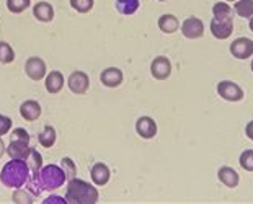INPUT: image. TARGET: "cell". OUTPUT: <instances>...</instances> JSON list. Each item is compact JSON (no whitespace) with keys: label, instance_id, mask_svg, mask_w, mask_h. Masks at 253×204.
<instances>
[{"label":"cell","instance_id":"6da1fadb","mask_svg":"<svg viewBox=\"0 0 253 204\" xmlns=\"http://www.w3.org/2000/svg\"><path fill=\"white\" fill-rule=\"evenodd\" d=\"M66 181V173L61 168V165H46L33 173V188H36V195L41 191H54L57 188L64 186Z\"/></svg>","mask_w":253,"mask_h":204},{"label":"cell","instance_id":"7a4b0ae2","mask_svg":"<svg viewBox=\"0 0 253 204\" xmlns=\"http://www.w3.org/2000/svg\"><path fill=\"white\" fill-rule=\"evenodd\" d=\"M30 167L26 163V160L21 159H10V162L3 165L2 171H0V181L3 186L17 190L28 183L30 180Z\"/></svg>","mask_w":253,"mask_h":204},{"label":"cell","instance_id":"3957f363","mask_svg":"<svg viewBox=\"0 0 253 204\" xmlns=\"http://www.w3.org/2000/svg\"><path fill=\"white\" fill-rule=\"evenodd\" d=\"M100 193L95 185L85 180H79L77 176L67 181L66 186V201L67 204H96Z\"/></svg>","mask_w":253,"mask_h":204},{"label":"cell","instance_id":"277c9868","mask_svg":"<svg viewBox=\"0 0 253 204\" xmlns=\"http://www.w3.org/2000/svg\"><path fill=\"white\" fill-rule=\"evenodd\" d=\"M209 26H211V33L216 40H227L234 33V18L232 15H227V17H214Z\"/></svg>","mask_w":253,"mask_h":204},{"label":"cell","instance_id":"5b68a950","mask_svg":"<svg viewBox=\"0 0 253 204\" xmlns=\"http://www.w3.org/2000/svg\"><path fill=\"white\" fill-rule=\"evenodd\" d=\"M216 90L220 98L230 101V103H235V101H240L244 98V90H242L239 83L232 82V80H220Z\"/></svg>","mask_w":253,"mask_h":204},{"label":"cell","instance_id":"8992f818","mask_svg":"<svg viewBox=\"0 0 253 204\" xmlns=\"http://www.w3.org/2000/svg\"><path fill=\"white\" fill-rule=\"evenodd\" d=\"M67 88L74 95H85L90 88V77L84 71H74L67 77Z\"/></svg>","mask_w":253,"mask_h":204},{"label":"cell","instance_id":"52a82bcc","mask_svg":"<svg viewBox=\"0 0 253 204\" xmlns=\"http://www.w3.org/2000/svg\"><path fill=\"white\" fill-rule=\"evenodd\" d=\"M25 74H26V77L31 79L33 82H40V80L44 79L47 74L46 62L38 56L28 57L25 62Z\"/></svg>","mask_w":253,"mask_h":204},{"label":"cell","instance_id":"ba28073f","mask_svg":"<svg viewBox=\"0 0 253 204\" xmlns=\"http://www.w3.org/2000/svg\"><path fill=\"white\" fill-rule=\"evenodd\" d=\"M230 54H232L235 59H249L253 56V41L249 40V38H237L235 41L230 42V47H229Z\"/></svg>","mask_w":253,"mask_h":204},{"label":"cell","instance_id":"9c48e42d","mask_svg":"<svg viewBox=\"0 0 253 204\" xmlns=\"http://www.w3.org/2000/svg\"><path fill=\"white\" fill-rule=\"evenodd\" d=\"M150 74L155 80H167L171 75L170 59L165 56H157L150 62Z\"/></svg>","mask_w":253,"mask_h":204},{"label":"cell","instance_id":"30bf717a","mask_svg":"<svg viewBox=\"0 0 253 204\" xmlns=\"http://www.w3.org/2000/svg\"><path fill=\"white\" fill-rule=\"evenodd\" d=\"M157 122H155L154 118L150 116H141L137 118L136 121V132L139 137L145 139V141H149V139H154L155 136H157Z\"/></svg>","mask_w":253,"mask_h":204},{"label":"cell","instance_id":"8fae6325","mask_svg":"<svg viewBox=\"0 0 253 204\" xmlns=\"http://www.w3.org/2000/svg\"><path fill=\"white\" fill-rule=\"evenodd\" d=\"M181 33L186 40H199L204 35V23L203 20L196 17H190L183 21L181 25Z\"/></svg>","mask_w":253,"mask_h":204},{"label":"cell","instance_id":"7c38bea8","mask_svg":"<svg viewBox=\"0 0 253 204\" xmlns=\"http://www.w3.org/2000/svg\"><path fill=\"white\" fill-rule=\"evenodd\" d=\"M125 80V74L120 67H108L100 74V82L108 88H116L120 87Z\"/></svg>","mask_w":253,"mask_h":204},{"label":"cell","instance_id":"4fadbf2b","mask_svg":"<svg viewBox=\"0 0 253 204\" xmlns=\"http://www.w3.org/2000/svg\"><path fill=\"white\" fill-rule=\"evenodd\" d=\"M90 176H91V183L95 186H105L108 185V181L111 178V170L106 163L96 162L90 170Z\"/></svg>","mask_w":253,"mask_h":204},{"label":"cell","instance_id":"5bb4252c","mask_svg":"<svg viewBox=\"0 0 253 204\" xmlns=\"http://www.w3.org/2000/svg\"><path fill=\"white\" fill-rule=\"evenodd\" d=\"M64 85H66V79L61 71H51L46 74L44 77V87H46V92L51 93V95H57L62 92Z\"/></svg>","mask_w":253,"mask_h":204},{"label":"cell","instance_id":"9a60e30c","mask_svg":"<svg viewBox=\"0 0 253 204\" xmlns=\"http://www.w3.org/2000/svg\"><path fill=\"white\" fill-rule=\"evenodd\" d=\"M42 108L36 100H26L20 105V116L26 122H35L41 118Z\"/></svg>","mask_w":253,"mask_h":204},{"label":"cell","instance_id":"2e32d148","mask_svg":"<svg viewBox=\"0 0 253 204\" xmlns=\"http://www.w3.org/2000/svg\"><path fill=\"white\" fill-rule=\"evenodd\" d=\"M33 17L41 21V23H49V21L54 20V8L49 2H38L33 5Z\"/></svg>","mask_w":253,"mask_h":204},{"label":"cell","instance_id":"e0dca14e","mask_svg":"<svg viewBox=\"0 0 253 204\" xmlns=\"http://www.w3.org/2000/svg\"><path fill=\"white\" fill-rule=\"evenodd\" d=\"M30 142H25V141H12L8 144L7 147V155L10 159H21V160H26L30 155Z\"/></svg>","mask_w":253,"mask_h":204},{"label":"cell","instance_id":"ac0fdd59","mask_svg":"<svg viewBox=\"0 0 253 204\" xmlns=\"http://www.w3.org/2000/svg\"><path fill=\"white\" fill-rule=\"evenodd\" d=\"M217 178L227 188H237L240 183V176L232 167H220L217 170Z\"/></svg>","mask_w":253,"mask_h":204},{"label":"cell","instance_id":"d6986e66","mask_svg":"<svg viewBox=\"0 0 253 204\" xmlns=\"http://www.w3.org/2000/svg\"><path fill=\"white\" fill-rule=\"evenodd\" d=\"M157 25H159L160 31L165 33V35H173L175 31H178V28H180L178 18H176L175 15H171V13L162 15V17L157 20Z\"/></svg>","mask_w":253,"mask_h":204},{"label":"cell","instance_id":"ffe728a7","mask_svg":"<svg viewBox=\"0 0 253 204\" xmlns=\"http://www.w3.org/2000/svg\"><path fill=\"white\" fill-rule=\"evenodd\" d=\"M56 141H57V132L54 127L49 124L42 127V131L40 132V136H38V142H40V146L44 149L52 147L56 144Z\"/></svg>","mask_w":253,"mask_h":204},{"label":"cell","instance_id":"44dd1931","mask_svg":"<svg viewBox=\"0 0 253 204\" xmlns=\"http://www.w3.org/2000/svg\"><path fill=\"white\" fill-rule=\"evenodd\" d=\"M139 0H116V10L121 15H134L139 10Z\"/></svg>","mask_w":253,"mask_h":204},{"label":"cell","instance_id":"7402d4cb","mask_svg":"<svg viewBox=\"0 0 253 204\" xmlns=\"http://www.w3.org/2000/svg\"><path fill=\"white\" fill-rule=\"evenodd\" d=\"M234 10L242 18L253 17V0H237L234 5Z\"/></svg>","mask_w":253,"mask_h":204},{"label":"cell","instance_id":"603a6c76","mask_svg":"<svg viewBox=\"0 0 253 204\" xmlns=\"http://www.w3.org/2000/svg\"><path fill=\"white\" fill-rule=\"evenodd\" d=\"M12 200L17 204H33L35 195L30 190H23V186H21V188H17V190H15Z\"/></svg>","mask_w":253,"mask_h":204},{"label":"cell","instance_id":"cb8c5ba5","mask_svg":"<svg viewBox=\"0 0 253 204\" xmlns=\"http://www.w3.org/2000/svg\"><path fill=\"white\" fill-rule=\"evenodd\" d=\"M15 61V51L12 44H8L7 41H0V64H12Z\"/></svg>","mask_w":253,"mask_h":204},{"label":"cell","instance_id":"d4e9b609","mask_svg":"<svg viewBox=\"0 0 253 204\" xmlns=\"http://www.w3.org/2000/svg\"><path fill=\"white\" fill-rule=\"evenodd\" d=\"M26 163H28L31 175L36 173V171L42 167V155H41L40 152H38L36 149H31V150H30L28 159H26Z\"/></svg>","mask_w":253,"mask_h":204},{"label":"cell","instance_id":"484cf974","mask_svg":"<svg viewBox=\"0 0 253 204\" xmlns=\"http://www.w3.org/2000/svg\"><path fill=\"white\" fill-rule=\"evenodd\" d=\"M31 0H7V8L10 13L20 15L23 13L26 8H30Z\"/></svg>","mask_w":253,"mask_h":204},{"label":"cell","instance_id":"4316f807","mask_svg":"<svg viewBox=\"0 0 253 204\" xmlns=\"http://www.w3.org/2000/svg\"><path fill=\"white\" fill-rule=\"evenodd\" d=\"M61 168L64 170V173H66L67 181L75 178V175H77V167H75V162L71 157H64L61 160Z\"/></svg>","mask_w":253,"mask_h":204},{"label":"cell","instance_id":"83f0119b","mask_svg":"<svg viewBox=\"0 0 253 204\" xmlns=\"http://www.w3.org/2000/svg\"><path fill=\"white\" fill-rule=\"evenodd\" d=\"M71 7L77 13H88L95 5V0H71Z\"/></svg>","mask_w":253,"mask_h":204},{"label":"cell","instance_id":"f1b7e54d","mask_svg":"<svg viewBox=\"0 0 253 204\" xmlns=\"http://www.w3.org/2000/svg\"><path fill=\"white\" fill-rule=\"evenodd\" d=\"M239 163L245 171H253V149H247L240 154Z\"/></svg>","mask_w":253,"mask_h":204},{"label":"cell","instance_id":"f546056e","mask_svg":"<svg viewBox=\"0 0 253 204\" xmlns=\"http://www.w3.org/2000/svg\"><path fill=\"white\" fill-rule=\"evenodd\" d=\"M212 15L214 17H227V15H232V7L225 0L224 2H217L212 7Z\"/></svg>","mask_w":253,"mask_h":204},{"label":"cell","instance_id":"4dcf8cb0","mask_svg":"<svg viewBox=\"0 0 253 204\" xmlns=\"http://www.w3.org/2000/svg\"><path fill=\"white\" fill-rule=\"evenodd\" d=\"M13 127V121L10 120L8 116H5L0 113V136H5V134H8L12 131Z\"/></svg>","mask_w":253,"mask_h":204},{"label":"cell","instance_id":"1f68e13d","mask_svg":"<svg viewBox=\"0 0 253 204\" xmlns=\"http://www.w3.org/2000/svg\"><path fill=\"white\" fill-rule=\"evenodd\" d=\"M12 141H25V142H30L31 137H30V132L23 129V127H15L12 131Z\"/></svg>","mask_w":253,"mask_h":204},{"label":"cell","instance_id":"d6a6232c","mask_svg":"<svg viewBox=\"0 0 253 204\" xmlns=\"http://www.w3.org/2000/svg\"><path fill=\"white\" fill-rule=\"evenodd\" d=\"M42 204H67V201H66V198H62V196L51 195L42 201Z\"/></svg>","mask_w":253,"mask_h":204},{"label":"cell","instance_id":"836d02e7","mask_svg":"<svg viewBox=\"0 0 253 204\" xmlns=\"http://www.w3.org/2000/svg\"><path fill=\"white\" fill-rule=\"evenodd\" d=\"M245 134H247V137H249L250 141H253V121H250L249 124H247V127H245Z\"/></svg>","mask_w":253,"mask_h":204},{"label":"cell","instance_id":"e575fe53","mask_svg":"<svg viewBox=\"0 0 253 204\" xmlns=\"http://www.w3.org/2000/svg\"><path fill=\"white\" fill-rule=\"evenodd\" d=\"M5 154H7V146H5L2 136H0V159H2Z\"/></svg>","mask_w":253,"mask_h":204},{"label":"cell","instance_id":"d590c367","mask_svg":"<svg viewBox=\"0 0 253 204\" xmlns=\"http://www.w3.org/2000/svg\"><path fill=\"white\" fill-rule=\"evenodd\" d=\"M249 26H250V30L253 31V17H250V20H249Z\"/></svg>","mask_w":253,"mask_h":204},{"label":"cell","instance_id":"8d00e7d4","mask_svg":"<svg viewBox=\"0 0 253 204\" xmlns=\"http://www.w3.org/2000/svg\"><path fill=\"white\" fill-rule=\"evenodd\" d=\"M225 2H237V0H225Z\"/></svg>","mask_w":253,"mask_h":204},{"label":"cell","instance_id":"74e56055","mask_svg":"<svg viewBox=\"0 0 253 204\" xmlns=\"http://www.w3.org/2000/svg\"><path fill=\"white\" fill-rule=\"evenodd\" d=\"M250 67H252V72H253V61H252V64H250Z\"/></svg>","mask_w":253,"mask_h":204},{"label":"cell","instance_id":"f35d334b","mask_svg":"<svg viewBox=\"0 0 253 204\" xmlns=\"http://www.w3.org/2000/svg\"><path fill=\"white\" fill-rule=\"evenodd\" d=\"M159 2H167V0H159Z\"/></svg>","mask_w":253,"mask_h":204}]
</instances>
